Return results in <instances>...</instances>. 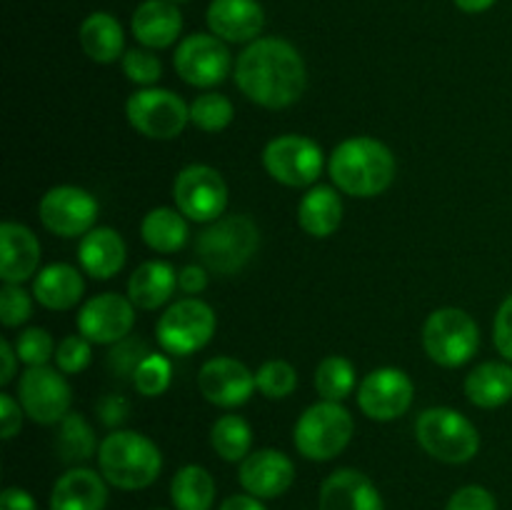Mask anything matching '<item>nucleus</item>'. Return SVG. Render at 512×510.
I'll return each instance as SVG.
<instances>
[{
  "label": "nucleus",
  "instance_id": "3",
  "mask_svg": "<svg viewBox=\"0 0 512 510\" xmlns=\"http://www.w3.org/2000/svg\"><path fill=\"white\" fill-rule=\"evenodd\" d=\"M98 465L103 478L120 490H143L158 480L163 453L158 445L135 430H113L100 440Z\"/></svg>",
  "mask_w": 512,
  "mask_h": 510
},
{
  "label": "nucleus",
  "instance_id": "14",
  "mask_svg": "<svg viewBox=\"0 0 512 510\" xmlns=\"http://www.w3.org/2000/svg\"><path fill=\"white\" fill-rule=\"evenodd\" d=\"M98 210V200L78 185H55L38 205L40 223L58 238H83L95 228Z\"/></svg>",
  "mask_w": 512,
  "mask_h": 510
},
{
  "label": "nucleus",
  "instance_id": "28",
  "mask_svg": "<svg viewBox=\"0 0 512 510\" xmlns=\"http://www.w3.org/2000/svg\"><path fill=\"white\" fill-rule=\"evenodd\" d=\"M343 198L333 185H313L298 203V223L313 238H328L343 223Z\"/></svg>",
  "mask_w": 512,
  "mask_h": 510
},
{
  "label": "nucleus",
  "instance_id": "23",
  "mask_svg": "<svg viewBox=\"0 0 512 510\" xmlns=\"http://www.w3.org/2000/svg\"><path fill=\"white\" fill-rule=\"evenodd\" d=\"M130 30L143 48L163 50L180 38L183 15H180L178 5L170 0H143L135 8Z\"/></svg>",
  "mask_w": 512,
  "mask_h": 510
},
{
  "label": "nucleus",
  "instance_id": "13",
  "mask_svg": "<svg viewBox=\"0 0 512 510\" xmlns=\"http://www.w3.org/2000/svg\"><path fill=\"white\" fill-rule=\"evenodd\" d=\"M173 68L193 88H213L230 75L233 55L218 35L193 33L175 48Z\"/></svg>",
  "mask_w": 512,
  "mask_h": 510
},
{
  "label": "nucleus",
  "instance_id": "29",
  "mask_svg": "<svg viewBox=\"0 0 512 510\" xmlns=\"http://www.w3.org/2000/svg\"><path fill=\"white\" fill-rule=\"evenodd\" d=\"M465 395L475 408L493 410L512 400V363L488 360L470 370L465 378Z\"/></svg>",
  "mask_w": 512,
  "mask_h": 510
},
{
  "label": "nucleus",
  "instance_id": "20",
  "mask_svg": "<svg viewBox=\"0 0 512 510\" xmlns=\"http://www.w3.org/2000/svg\"><path fill=\"white\" fill-rule=\"evenodd\" d=\"M205 20L225 43H253L265 28V10L258 0H213Z\"/></svg>",
  "mask_w": 512,
  "mask_h": 510
},
{
  "label": "nucleus",
  "instance_id": "1",
  "mask_svg": "<svg viewBox=\"0 0 512 510\" xmlns=\"http://www.w3.org/2000/svg\"><path fill=\"white\" fill-rule=\"evenodd\" d=\"M233 75L240 93L268 110L290 108L308 88L303 55L283 38H258L245 45L235 60Z\"/></svg>",
  "mask_w": 512,
  "mask_h": 510
},
{
  "label": "nucleus",
  "instance_id": "10",
  "mask_svg": "<svg viewBox=\"0 0 512 510\" xmlns=\"http://www.w3.org/2000/svg\"><path fill=\"white\" fill-rule=\"evenodd\" d=\"M125 115L145 138L173 140L190 123V105L173 90L140 88L125 103Z\"/></svg>",
  "mask_w": 512,
  "mask_h": 510
},
{
  "label": "nucleus",
  "instance_id": "25",
  "mask_svg": "<svg viewBox=\"0 0 512 510\" xmlns=\"http://www.w3.org/2000/svg\"><path fill=\"white\" fill-rule=\"evenodd\" d=\"M85 280L70 263H50L33 278V298L48 310H70L80 303Z\"/></svg>",
  "mask_w": 512,
  "mask_h": 510
},
{
  "label": "nucleus",
  "instance_id": "5",
  "mask_svg": "<svg viewBox=\"0 0 512 510\" xmlns=\"http://www.w3.org/2000/svg\"><path fill=\"white\" fill-rule=\"evenodd\" d=\"M415 438L425 453L448 465L468 463L480 450V433L473 420L443 405H435L418 415Z\"/></svg>",
  "mask_w": 512,
  "mask_h": 510
},
{
  "label": "nucleus",
  "instance_id": "49",
  "mask_svg": "<svg viewBox=\"0 0 512 510\" xmlns=\"http://www.w3.org/2000/svg\"><path fill=\"white\" fill-rule=\"evenodd\" d=\"M0 360H3V370H0V385H8L15 378V365H18V353H15V345L8 338L0 340Z\"/></svg>",
  "mask_w": 512,
  "mask_h": 510
},
{
  "label": "nucleus",
  "instance_id": "41",
  "mask_svg": "<svg viewBox=\"0 0 512 510\" xmlns=\"http://www.w3.org/2000/svg\"><path fill=\"white\" fill-rule=\"evenodd\" d=\"M90 345L93 343L80 333L60 340L58 348H55V365H58V370H63L65 375L83 373L90 365V360H93V348Z\"/></svg>",
  "mask_w": 512,
  "mask_h": 510
},
{
  "label": "nucleus",
  "instance_id": "39",
  "mask_svg": "<svg viewBox=\"0 0 512 510\" xmlns=\"http://www.w3.org/2000/svg\"><path fill=\"white\" fill-rule=\"evenodd\" d=\"M55 348L50 333L45 328H25L23 333L15 338V353H18L20 363L28 368L33 365H48L50 358H55Z\"/></svg>",
  "mask_w": 512,
  "mask_h": 510
},
{
  "label": "nucleus",
  "instance_id": "12",
  "mask_svg": "<svg viewBox=\"0 0 512 510\" xmlns=\"http://www.w3.org/2000/svg\"><path fill=\"white\" fill-rule=\"evenodd\" d=\"M18 400L25 415L38 425H58L70 413L73 388L63 370L33 365L18 380Z\"/></svg>",
  "mask_w": 512,
  "mask_h": 510
},
{
  "label": "nucleus",
  "instance_id": "16",
  "mask_svg": "<svg viewBox=\"0 0 512 510\" xmlns=\"http://www.w3.org/2000/svg\"><path fill=\"white\" fill-rule=\"evenodd\" d=\"M83 338L93 345H115L130 335L135 325L133 300L120 293H100L80 305L75 318Z\"/></svg>",
  "mask_w": 512,
  "mask_h": 510
},
{
  "label": "nucleus",
  "instance_id": "37",
  "mask_svg": "<svg viewBox=\"0 0 512 510\" xmlns=\"http://www.w3.org/2000/svg\"><path fill=\"white\" fill-rule=\"evenodd\" d=\"M255 385L270 400H283L298 388V370L288 360H268L255 373Z\"/></svg>",
  "mask_w": 512,
  "mask_h": 510
},
{
  "label": "nucleus",
  "instance_id": "11",
  "mask_svg": "<svg viewBox=\"0 0 512 510\" xmlns=\"http://www.w3.org/2000/svg\"><path fill=\"white\" fill-rule=\"evenodd\" d=\"M175 208L193 223H213L228 208V183L215 168L193 163L173 180Z\"/></svg>",
  "mask_w": 512,
  "mask_h": 510
},
{
  "label": "nucleus",
  "instance_id": "19",
  "mask_svg": "<svg viewBox=\"0 0 512 510\" xmlns=\"http://www.w3.org/2000/svg\"><path fill=\"white\" fill-rule=\"evenodd\" d=\"M318 510H385L373 480L355 468H340L320 485Z\"/></svg>",
  "mask_w": 512,
  "mask_h": 510
},
{
  "label": "nucleus",
  "instance_id": "4",
  "mask_svg": "<svg viewBox=\"0 0 512 510\" xmlns=\"http://www.w3.org/2000/svg\"><path fill=\"white\" fill-rule=\"evenodd\" d=\"M260 248V230L248 215H223L205 225L195 240L200 265L213 275H235Z\"/></svg>",
  "mask_w": 512,
  "mask_h": 510
},
{
  "label": "nucleus",
  "instance_id": "21",
  "mask_svg": "<svg viewBox=\"0 0 512 510\" xmlns=\"http://www.w3.org/2000/svg\"><path fill=\"white\" fill-rule=\"evenodd\" d=\"M40 240L33 230L15 220L0 225V278L3 283L23 285L38 275Z\"/></svg>",
  "mask_w": 512,
  "mask_h": 510
},
{
  "label": "nucleus",
  "instance_id": "17",
  "mask_svg": "<svg viewBox=\"0 0 512 510\" xmlns=\"http://www.w3.org/2000/svg\"><path fill=\"white\" fill-rule=\"evenodd\" d=\"M198 388L208 403L218 405V408H238L253 398L258 385H255V373L248 365L230 355H218V358L203 363L198 373Z\"/></svg>",
  "mask_w": 512,
  "mask_h": 510
},
{
  "label": "nucleus",
  "instance_id": "15",
  "mask_svg": "<svg viewBox=\"0 0 512 510\" xmlns=\"http://www.w3.org/2000/svg\"><path fill=\"white\" fill-rule=\"evenodd\" d=\"M415 385L400 368H375L360 380L358 408L375 423H390L405 415L413 405Z\"/></svg>",
  "mask_w": 512,
  "mask_h": 510
},
{
  "label": "nucleus",
  "instance_id": "31",
  "mask_svg": "<svg viewBox=\"0 0 512 510\" xmlns=\"http://www.w3.org/2000/svg\"><path fill=\"white\" fill-rule=\"evenodd\" d=\"M175 510H210L215 503V480L203 465H183L170 483Z\"/></svg>",
  "mask_w": 512,
  "mask_h": 510
},
{
  "label": "nucleus",
  "instance_id": "9",
  "mask_svg": "<svg viewBox=\"0 0 512 510\" xmlns=\"http://www.w3.org/2000/svg\"><path fill=\"white\" fill-rule=\"evenodd\" d=\"M325 153L308 135H278L263 150V168L270 178L288 188H310L323 173Z\"/></svg>",
  "mask_w": 512,
  "mask_h": 510
},
{
  "label": "nucleus",
  "instance_id": "32",
  "mask_svg": "<svg viewBox=\"0 0 512 510\" xmlns=\"http://www.w3.org/2000/svg\"><path fill=\"white\" fill-rule=\"evenodd\" d=\"M58 435H55V450L58 458L68 465H78L83 460L93 458L98 453V440H95V430L90 428L88 420L80 413H68L60 420Z\"/></svg>",
  "mask_w": 512,
  "mask_h": 510
},
{
  "label": "nucleus",
  "instance_id": "51",
  "mask_svg": "<svg viewBox=\"0 0 512 510\" xmlns=\"http://www.w3.org/2000/svg\"><path fill=\"white\" fill-rule=\"evenodd\" d=\"M463 13H485L488 8H493L495 0H453Z\"/></svg>",
  "mask_w": 512,
  "mask_h": 510
},
{
  "label": "nucleus",
  "instance_id": "8",
  "mask_svg": "<svg viewBox=\"0 0 512 510\" xmlns=\"http://www.w3.org/2000/svg\"><path fill=\"white\" fill-rule=\"evenodd\" d=\"M218 318L200 298H180L160 315L155 338L168 355H193L213 340Z\"/></svg>",
  "mask_w": 512,
  "mask_h": 510
},
{
  "label": "nucleus",
  "instance_id": "18",
  "mask_svg": "<svg viewBox=\"0 0 512 510\" xmlns=\"http://www.w3.org/2000/svg\"><path fill=\"white\" fill-rule=\"evenodd\" d=\"M238 480L245 493L260 500H273L288 493L295 480V465L283 450L260 448L253 450L240 463Z\"/></svg>",
  "mask_w": 512,
  "mask_h": 510
},
{
  "label": "nucleus",
  "instance_id": "47",
  "mask_svg": "<svg viewBox=\"0 0 512 510\" xmlns=\"http://www.w3.org/2000/svg\"><path fill=\"white\" fill-rule=\"evenodd\" d=\"M208 273L210 270L205 265L190 263L185 268L178 270V288L183 290L185 295H198L208 288Z\"/></svg>",
  "mask_w": 512,
  "mask_h": 510
},
{
  "label": "nucleus",
  "instance_id": "6",
  "mask_svg": "<svg viewBox=\"0 0 512 510\" xmlns=\"http://www.w3.org/2000/svg\"><path fill=\"white\" fill-rule=\"evenodd\" d=\"M355 433V420L343 403L320 400L310 405L293 428V443L303 458L325 463L348 448Z\"/></svg>",
  "mask_w": 512,
  "mask_h": 510
},
{
  "label": "nucleus",
  "instance_id": "42",
  "mask_svg": "<svg viewBox=\"0 0 512 510\" xmlns=\"http://www.w3.org/2000/svg\"><path fill=\"white\" fill-rule=\"evenodd\" d=\"M148 353H153V350L148 348L145 340L125 338L113 345V350H110L108 355V365L110 370H113V375H118V378H125V380H133L135 368L143 363V358Z\"/></svg>",
  "mask_w": 512,
  "mask_h": 510
},
{
  "label": "nucleus",
  "instance_id": "46",
  "mask_svg": "<svg viewBox=\"0 0 512 510\" xmlns=\"http://www.w3.org/2000/svg\"><path fill=\"white\" fill-rule=\"evenodd\" d=\"M130 415V403L123 398V395H105L103 400L98 403V418L103 420L108 428H115L123 420H128Z\"/></svg>",
  "mask_w": 512,
  "mask_h": 510
},
{
  "label": "nucleus",
  "instance_id": "43",
  "mask_svg": "<svg viewBox=\"0 0 512 510\" xmlns=\"http://www.w3.org/2000/svg\"><path fill=\"white\" fill-rule=\"evenodd\" d=\"M445 510H498V500L483 485H465L455 490Z\"/></svg>",
  "mask_w": 512,
  "mask_h": 510
},
{
  "label": "nucleus",
  "instance_id": "36",
  "mask_svg": "<svg viewBox=\"0 0 512 510\" xmlns=\"http://www.w3.org/2000/svg\"><path fill=\"white\" fill-rule=\"evenodd\" d=\"M170 380H173V363L160 353L145 355L143 363L133 373L135 390L140 395H145V398H158V395H163L170 388Z\"/></svg>",
  "mask_w": 512,
  "mask_h": 510
},
{
  "label": "nucleus",
  "instance_id": "44",
  "mask_svg": "<svg viewBox=\"0 0 512 510\" xmlns=\"http://www.w3.org/2000/svg\"><path fill=\"white\" fill-rule=\"evenodd\" d=\"M493 343L498 353L512 363V295L500 303L493 320Z\"/></svg>",
  "mask_w": 512,
  "mask_h": 510
},
{
  "label": "nucleus",
  "instance_id": "30",
  "mask_svg": "<svg viewBox=\"0 0 512 510\" xmlns=\"http://www.w3.org/2000/svg\"><path fill=\"white\" fill-rule=\"evenodd\" d=\"M188 235V218L178 208H168V205L148 210L143 223H140V238H143V243L160 255L178 253L188 243Z\"/></svg>",
  "mask_w": 512,
  "mask_h": 510
},
{
  "label": "nucleus",
  "instance_id": "38",
  "mask_svg": "<svg viewBox=\"0 0 512 510\" xmlns=\"http://www.w3.org/2000/svg\"><path fill=\"white\" fill-rule=\"evenodd\" d=\"M123 73L140 88H155L163 78V63L150 48H133L123 55Z\"/></svg>",
  "mask_w": 512,
  "mask_h": 510
},
{
  "label": "nucleus",
  "instance_id": "24",
  "mask_svg": "<svg viewBox=\"0 0 512 510\" xmlns=\"http://www.w3.org/2000/svg\"><path fill=\"white\" fill-rule=\"evenodd\" d=\"M128 248H125L123 235L115 228L100 225L85 233L78 245V260L85 275L93 280H110L123 270Z\"/></svg>",
  "mask_w": 512,
  "mask_h": 510
},
{
  "label": "nucleus",
  "instance_id": "26",
  "mask_svg": "<svg viewBox=\"0 0 512 510\" xmlns=\"http://www.w3.org/2000/svg\"><path fill=\"white\" fill-rule=\"evenodd\" d=\"M178 288V270L165 260H145L128 280V298L140 310H158Z\"/></svg>",
  "mask_w": 512,
  "mask_h": 510
},
{
  "label": "nucleus",
  "instance_id": "45",
  "mask_svg": "<svg viewBox=\"0 0 512 510\" xmlns=\"http://www.w3.org/2000/svg\"><path fill=\"white\" fill-rule=\"evenodd\" d=\"M23 405L20 400H15L13 395L0 393V433H3V440L15 438L23 428Z\"/></svg>",
  "mask_w": 512,
  "mask_h": 510
},
{
  "label": "nucleus",
  "instance_id": "7",
  "mask_svg": "<svg viewBox=\"0 0 512 510\" xmlns=\"http://www.w3.org/2000/svg\"><path fill=\"white\" fill-rule=\"evenodd\" d=\"M423 348L433 363L460 368L480 348V328L473 315L460 308H438L423 325Z\"/></svg>",
  "mask_w": 512,
  "mask_h": 510
},
{
  "label": "nucleus",
  "instance_id": "35",
  "mask_svg": "<svg viewBox=\"0 0 512 510\" xmlns=\"http://www.w3.org/2000/svg\"><path fill=\"white\" fill-rule=\"evenodd\" d=\"M235 118V108L225 95L203 93L190 103V123L203 133H220L228 128Z\"/></svg>",
  "mask_w": 512,
  "mask_h": 510
},
{
  "label": "nucleus",
  "instance_id": "33",
  "mask_svg": "<svg viewBox=\"0 0 512 510\" xmlns=\"http://www.w3.org/2000/svg\"><path fill=\"white\" fill-rule=\"evenodd\" d=\"M210 445L228 463H243L250 455L253 430L240 415H220L210 428Z\"/></svg>",
  "mask_w": 512,
  "mask_h": 510
},
{
  "label": "nucleus",
  "instance_id": "50",
  "mask_svg": "<svg viewBox=\"0 0 512 510\" xmlns=\"http://www.w3.org/2000/svg\"><path fill=\"white\" fill-rule=\"evenodd\" d=\"M220 510H268L260 498H253V495H230V498L223 500Z\"/></svg>",
  "mask_w": 512,
  "mask_h": 510
},
{
  "label": "nucleus",
  "instance_id": "48",
  "mask_svg": "<svg viewBox=\"0 0 512 510\" xmlns=\"http://www.w3.org/2000/svg\"><path fill=\"white\" fill-rule=\"evenodd\" d=\"M0 510H38L35 498L23 488H5L0 495Z\"/></svg>",
  "mask_w": 512,
  "mask_h": 510
},
{
  "label": "nucleus",
  "instance_id": "2",
  "mask_svg": "<svg viewBox=\"0 0 512 510\" xmlns=\"http://www.w3.org/2000/svg\"><path fill=\"white\" fill-rule=\"evenodd\" d=\"M395 163L393 150L380 140L358 135L335 145L328 160V173L340 193L350 198H375L393 185Z\"/></svg>",
  "mask_w": 512,
  "mask_h": 510
},
{
  "label": "nucleus",
  "instance_id": "27",
  "mask_svg": "<svg viewBox=\"0 0 512 510\" xmlns=\"http://www.w3.org/2000/svg\"><path fill=\"white\" fill-rule=\"evenodd\" d=\"M78 38L80 48H83V53L88 55L93 63L108 65L125 55L123 25H120V20L115 18V15L103 13V10L90 13L88 18L80 23Z\"/></svg>",
  "mask_w": 512,
  "mask_h": 510
},
{
  "label": "nucleus",
  "instance_id": "52",
  "mask_svg": "<svg viewBox=\"0 0 512 510\" xmlns=\"http://www.w3.org/2000/svg\"><path fill=\"white\" fill-rule=\"evenodd\" d=\"M170 3H175V5H180V3H190V0H170Z\"/></svg>",
  "mask_w": 512,
  "mask_h": 510
},
{
  "label": "nucleus",
  "instance_id": "40",
  "mask_svg": "<svg viewBox=\"0 0 512 510\" xmlns=\"http://www.w3.org/2000/svg\"><path fill=\"white\" fill-rule=\"evenodd\" d=\"M33 315V298L25 293L23 285L5 283L0 290V323L5 328H20Z\"/></svg>",
  "mask_w": 512,
  "mask_h": 510
},
{
  "label": "nucleus",
  "instance_id": "22",
  "mask_svg": "<svg viewBox=\"0 0 512 510\" xmlns=\"http://www.w3.org/2000/svg\"><path fill=\"white\" fill-rule=\"evenodd\" d=\"M108 480L90 468H70L60 475L50 493V510H105Z\"/></svg>",
  "mask_w": 512,
  "mask_h": 510
},
{
  "label": "nucleus",
  "instance_id": "34",
  "mask_svg": "<svg viewBox=\"0 0 512 510\" xmlns=\"http://www.w3.org/2000/svg\"><path fill=\"white\" fill-rule=\"evenodd\" d=\"M315 390H318L320 400H333V403H343L358 385V375H355V365L350 363L345 355H328L320 360L315 368Z\"/></svg>",
  "mask_w": 512,
  "mask_h": 510
}]
</instances>
